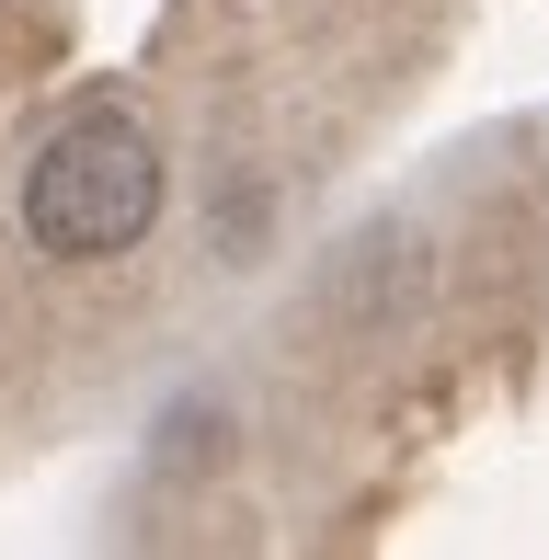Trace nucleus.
<instances>
[{"mask_svg":"<svg viewBox=\"0 0 549 560\" xmlns=\"http://www.w3.org/2000/svg\"><path fill=\"white\" fill-rule=\"evenodd\" d=\"M149 218H161V138H149L127 104L69 115L58 138L35 149V172H23V229H35V252H58V264L138 252Z\"/></svg>","mask_w":549,"mask_h":560,"instance_id":"f257e3e1","label":"nucleus"}]
</instances>
